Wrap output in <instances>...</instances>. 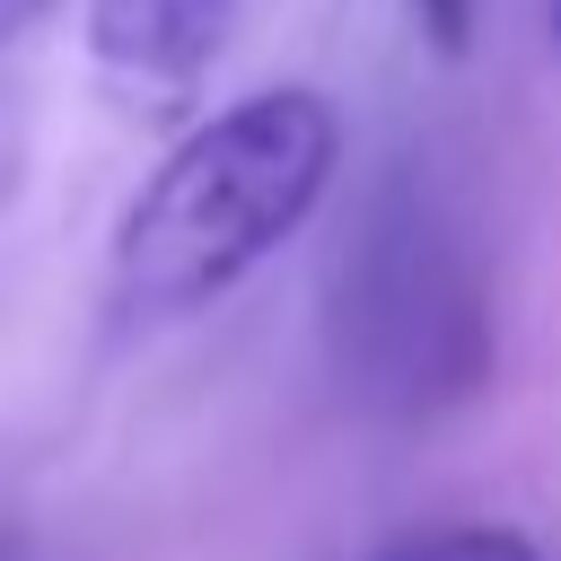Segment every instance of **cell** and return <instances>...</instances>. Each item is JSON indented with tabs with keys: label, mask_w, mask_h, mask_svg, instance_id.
I'll use <instances>...</instances> for the list:
<instances>
[{
	"label": "cell",
	"mask_w": 561,
	"mask_h": 561,
	"mask_svg": "<svg viewBox=\"0 0 561 561\" xmlns=\"http://www.w3.org/2000/svg\"><path fill=\"white\" fill-rule=\"evenodd\" d=\"M333 175H342V114L324 88L280 79L193 123L114 219L105 245L114 333H158L219 307L324 210Z\"/></svg>",
	"instance_id": "6da1fadb"
},
{
	"label": "cell",
	"mask_w": 561,
	"mask_h": 561,
	"mask_svg": "<svg viewBox=\"0 0 561 561\" xmlns=\"http://www.w3.org/2000/svg\"><path fill=\"white\" fill-rule=\"evenodd\" d=\"M324 333L342 386L386 421H438L491 386V272L465 219L412 167H386L359 202L324 280Z\"/></svg>",
	"instance_id": "7a4b0ae2"
},
{
	"label": "cell",
	"mask_w": 561,
	"mask_h": 561,
	"mask_svg": "<svg viewBox=\"0 0 561 561\" xmlns=\"http://www.w3.org/2000/svg\"><path fill=\"white\" fill-rule=\"evenodd\" d=\"M228 35V0H96L88 44L105 70L140 88H193Z\"/></svg>",
	"instance_id": "3957f363"
},
{
	"label": "cell",
	"mask_w": 561,
	"mask_h": 561,
	"mask_svg": "<svg viewBox=\"0 0 561 561\" xmlns=\"http://www.w3.org/2000/svg\"><path fill=\"white\" fill-rule=\"evenodd\" d=\"M386 561H543V543L517 526H491V517H456V526H421V535L386 543Z\"/></svg>",
	"instance_id": "277c9868"
},
{
	"label": "cell",
	"mask_w": 561,
	"mask_h": 561,
	"mask_svg": "<svg viewBox=\"0 0 561 561\" xmlns=\"http://www.w3.org/2000/svg\"><path fill=\"white\" fill-rule=\"evenodd\" d=\"M403 9H412V26L430 35V53L456 61V53L473 44V0H403Z\"/></svg>",
	"instance_id": "5b68a950"
},
{
	"label": "cell",
	"mask_w": 561,
	"mask_h": 561,
	"mask_svg": "<svg viewBox=\"0 0 561 561\" xmlns=\"http://www.w3.org/2000/svg\"><path fill=\"white\" fill-rule=\"evenodd\" d=\"M44 9H53V0H0V35H9V26H26V18H44Z\"/></svg>",
	"instance_id": "8992f818"
},
{
	"label": "cell",
	"mask_w": 561,
	"mask_h": 561,
	"mask_svg": "<svg viewBox=\"0 0 561 561\" xmlns=\"http://www.w3.org/2000/svg\"><path fill=\"white\" fill-rule=\"evenodd\" d=\"M0 561H18V535H9V526H0Z\"/></svg>",
	"instance_id": "52a82bcc"
},
{
	"label": "cell",
	"mask_w": 561,
	"mask_h": 561,
	"mask_svg": "<svg viewBox=\"0 0 561 561\" xmlns=\"http://www.w3.org/2000/svg\"><path fill=\"white\" fill-rule=\"evenodd\" d=\"M552 44H561V0H552Z\"/></svg>",
	"instance_id": "ba28073f"
}]
</instances>
